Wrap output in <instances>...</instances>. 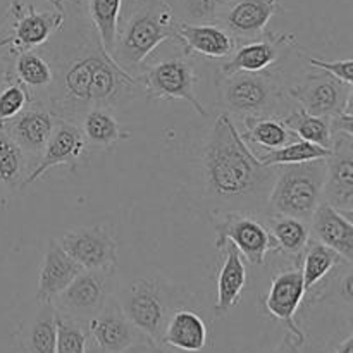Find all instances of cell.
<instances>
[{"mask_svg": "<svg viewBox=\"0 0 353 353\" xmlns=\"http://www.w3.org/2000/svg\"><path fill=\"white\" fill-rule=\"evenodd\" d=\"M303 345H305V334H293L292 331H288L272 353H300Z\"/></svg>", "mask_w": 353, "mask_h": 353, "instance_id": "obj_39", "label": "cell"}, {"mask_svg": "<svg viewBox=\"0 0 353 353\" xmlns=\"http://www.w3.org/2000/svg\"><path fill=\"white\" fill-rule=\"evenodd\" d=\"M16 341L21 353H55L54 303H38L37 312L21 323Z\"/></svg>", "mask_w": 353, "mask_h": 353, "instance_id": "obj_26", "label": "cell"}, {"mask_svg": "<svg viewBox=\"0 0 353 353\" xmlns=\"http://www.w3.org/2000/svg\"><path fill=\"white\" fill-rule=\"evenodd\" d=\"M299 262L293 261L288 268L276 272L268 295L262 299L265 312L286 324L288 331H292L293 334H303L302 327L296 323V314L305 300V286H303Z\"/></svg>", "mask_w": 353, "mask_h": 353, "instance_id": "obj_17", "label": "cell"}, {"mask_svg": "<svg viewBox=\"0 0 353 353\" xmlns=\"http://www.w3.org/2000/svg\"><path fill=\"white\" fill-rule=\"evenodd\" d=\"M309 65L312 69H319V71L327 72L333 78L340 79L345 85H353V61L352 59H343V61H333L327 62L323 59L317 57H309Z\"/></svg>", "mask_w": 353, "mask_h": 353, "instance_id": "obj_38", "label": "cell"}, {"mask_svg": "<svg viewBox=\"0 0 353 353\" xmlns=\"http://www.w3.org/2000/svg\"><path fill=\"white\" fill-rule=\"evenodd\" d=\"M333 353H353V334L348 333L347 336L336 345Z\"/></svg>", "mask_w": 353, "mask_h": 353, "instance_id": "obj_42", "label": "cell"}, {"mask_svg": "<svg viewBox=\"0 0 353 353\" xmlns=\"http://www.w3.org/2000/svg\"><path fill=\"white\" fill-rule=\"evenodd\" d=\"M331 155L330 148H323L319 145H314L310 141H303L296 138L292 143L285 145L276 150L264 152V154H257L255 157L259 162L264 165H272V168H279V165H292V164H302V162L310 161H326Z\"/></svg>", "mask_w": 353, "mask_h": 353, "instance_id": "obj_34", "label": "cell"}, {"mask_svg": "<svg viewBox=\"0 0 353 353\" xmlns=\"http://www.w3.org/2000/svg\"><path fill=\"white\" fill-rule=\"evenodd\" d=\"M241 121H243V131L240 133L243 140L261 150H276L296 140L295 134L283 123V117H245Z\"/></svg>", "mask_w": 353, "mask_h": 353, "instance_id": "obj_30", "label": "cell"}, {"mask_svg": "<svg viewBox=\"0 0 353 353\" xmlns=\"http://www.w3.org/2000/svg\"><path fill=\"white\" fill-rule=\"evenodd\" d=\"M57 119V114L48 107L47 102L33 100L23 112H19L0 128H3L19 145L33 169L43 154L45 145L50 138Z\"/></svg>", "mask_w": 353, "mask_h": 353, "instance_id": "obj_14", "label": "cell"}, {"mask_svg": "<svg viewBox=\"0 0 353 353\" xmlns=\"http://www.w3.org/2000/svg\"><path fill=\"white\" fill-rule=\"evenodd\" d=\"M221 252H224V262L217 276V300L214 305V312L217 317L226 316L233 307L238 305L245 285H247L243 257L236 250V247L226 243Z\"/></svg>", "mask_w": 353, "mask_h": 353, "instance_id": "obj_25", "label": "cell"}, {"mask_svg": "<svg viewBox=\"0 0 353 353\" xmlns=\"http://www.w3.org/2000/svg\"><path fill=\"white\" fill-rule=\"evenodd\" d=\"M116 290V269H83L52 303L59 314L86 323L112 299Z\"/></svg>", "mask_w": 353, "mask_h": 353, "instance_id": "obj_9", "label": "cell"}, {"mask_svg": "<svg viewBox=\"0 0 353 353\" xmlns=\"http://www.w3.org/2000/svg\"><path fill=\"white\" fill-rule=\"evenodd\" d=\"M278 168L264 165L240 133L233 116L216 119L202 155L205 193L216 210L268 212V196Z\"/></svg>", "mask_w": 353, "mask_h": 353, "instance_id": "obj_2", "label": "cell"}, {"mask_svg": "<svg viewBox=\"0 0 353 353\" xmlns=\"http://www.w3.org/2000/svg\"><path fill=\"white\" fill-rule=\"evenodd\" d=\"M279 0H236L223 10L219 24H223L231 37L240 41H250L268 31L271 17L278 12Z\"/></svg>", "mask_w": 353, "mask_h": 353, "instance_id": "obj_19", "label": "cell"}, {"mask_svg": "<svg viewBox=\"0 0 353 353\" xmlns=\"http://www.w3.org/2000/svg\"><path fill=\"white\" fill-rule=\"evenodd\" d=\"M226 2H228V3H230V2H236V0H226Z\"/></svg>", "mask_w": 353, "mask_h": 353, "instance_id": "obj_44", "label": "cell"}, {"mask_svg": "<svg viewBox=\"0 0 353 353\" xmlns=\"http://www.w3.org/2000/svg\"><path fill=\"white\" fill-rule=\"evenodd\" d=\"M221 105L234 117H285L290 112V97L278 79L268 71H238L223 76L219 83Z\"/></svg>", "mask_w": 353, "mask_h": 353, "instance_id": "obj_5", "label": "cell"}, {"mask_svg": "<svg viewBox=\"0 0 353 353\" xmlns=\"http://www.w3.org/2000/svg\"><path fill=\"white\" fill-rule=\"evenodd\" d=\"M79 128L86 143H92L99 148H112L121 141L131 138L130 131L124 130L119 121L114 117L112 110L105 107H93L86 110L79 119Z\"/></svg>", "mask_w": 353, "mask_h": 353, "instance_id": "obj_28", "label": "cell"}, {"mask_svg": "<svg viewBox=\"0 0 353 353\" xmlns=\"http://www.w3.org/2000/svg\"><path fill=\"white\" fill-rule=\"evenodd\" d=\"M12 76L37 99V93H47L50 88L54 81V69L48 59L34 48L14 55Z\"/></svg>", "mask_w": 353, "mask_h": 353, "instance_id": "obj_31", "label": "cell"}, {"mask_svg": "<svg viewBox=\"0 0 353 353\" xmlns=\"http://www.w3.org/2000/svg\"><path fill=\"white\" fill-rule=\"evenodd\" d=\"M124 353H172V352H169L168 348L159 347V345H141V347H134Z\"/></svg>", "mask_w": 353, "mask_h": 353, "instance_id": "obj_41", "label": "cell"}, {"mask_svg": "<svg viewBox=\"0 0 353 353\" xmlns=\"http://www.w3.org/2000/svg\"><path fill=\"white\" fill-rule=\"evenodd\" d=\"M2 190H3V186H2V185H0V193H2Z\"/></svg>", "mask_w": 353, "mask_h": 353, "instance_id": "obj_45", "label": "cell"}, {"mask_svg": "<svg viewBox=\"0 0 353 353\" xmlns=\"http://www.w3.org/2000/svg\"><path fill=\"white\" fill-rule=\"evenodd\" d=\"M176 41L185 54L207 59H228L238 47L230 31L219 23H176Z\"/></svg>", "mask_w": 353, "mask_h": 353, "instance_id": "obj_20", "label": "cell"}, {"mask_svg": "<svg viewBox=\"0 0 353 353\" xmlns=\"http://www.w3.org/2000/svg\"><path fill=\"white\" fill-rule=\"evenodd\" d=\"M283 123L299 140L310 141V143L330 148V150L333 147V133H331L330 119L326 117L310 116L302 107H299V109L290 110L283 117Z\"/></svg>", "mask_w": 353, "mask_h": 353, "instance_id": "obj_33", "label": "cell"}, {"mask_svg": "<svg viewBox=\"0 0 353 353\" xmlns=\"http://www.w3.org/2000/svg\"><path fill=\"white\" fill-rule=\"evenodd\" d=\"M33 100V93L12 76L0 88V126L23 112Z\"/></svg>", "mask_w": 353, "mask_h": 353, "instance_id": "obj_37", "label": "cell"}, {"mask_svg": "<svg viewBox=\"0 0 353 353\" xmlns=\"http://www.w3.org/2000/svg\"><path fill=\"white\" fill-rule=\"evenodd\" d=\"M31 165L19 145L0 128V185L6 190L24 188Z\"/></svg>", "mask_w": 353, "mask_h": 353, "instance_id": "obj_32", "label": "cell"}, {"mask_svg": "<svg viewBox=\"0 0 353 353\" xmlns=\"http://www.w3.org/2000/svg\"><path fill=\"white\" fill-rule=\"evenodd\" d=\"M12 62L14 54L9 50V47L3 43L2 37H0V88L12 78Z\"/></svg>", "mask_w": 353, "mask_h": 353, "instance_id": "obj_40", "label": "cell"}, {"mask_svg": "<svg viewBox=\"0 0 353 353\" xmlns=\"http://www.w3.org/2000/svg\"><path fill=\"white\" fill-rule=\"evenodd\" d=\"M9 14V33L0 37L14 55L45 45L64 28L65 21V12L61 6L52 10H38L31 3H19L17 0H12Z\"/></svg>", "mask_w": 353, "mask_h": 353, "instance_id": "obj_10", "label": "cell"}, {"mask_svg": "<svg viewBox=\"0 0 353 353\" xmlns=\"http://www.w3.org/2000/svg\"><path fill=\"white\" fill-rule=\"evenodd\" d=\"M323 200L352 217L353 214V137L333 134L331 155L326 159Z\"/></svg>", "mask_w": 353, "mask_h": 353, "instance_id": "obj_15", "label": "cell"}, {"mask_svg": "<svg viewBox=\"0 0 353 353\" xmlns=\"http://www.w3.org/2000/svg\"><path fill=\"white\" fill-rule=\"evenodd\" d=\"M114 299L124 316L159 347L162 331L171 314L193 303L192 295L183 286L159 276L134 279L121 288L117 286Z\"/></svg>", "mask_w": 353, "mask_h": 353, "instance_id": "obj_4", "label": "cell"}, {"mask_svg": "<svg viewBox=\"0 0 353 353\" xmlns=\"http://www.w3.org/2000/svg\"><path fill=\"white\" fill-rule=\"evenodd\" d=\"M124 0H83V12L99 37L103 50L112 57Z\"/></svg>", "mask_w": 353, "mask_h": 353, "instance_id": "obj_29", "label": "cell"}, {"mask_svg": "<svg viewBox=\"0 0 353 353\" xmlns=\"http://www.w3.org/2000/svg\"><path fill=\"white\" fill-rule=\"evenodd\" d=\"M55 353H90L88 327L85 321L55 310Z\"/></svg>", "mask_w": 353, "mask_h": 353, "instance_id": "obj_35", "label": "cell"}, {"mask_svg": "<svg viewBox=\"0 0 353 353\" xmlns=\"http://www.w3.org/2000/svg\"><path fill=\"white\" fill-rule=\"evenodd\" d=\"M178 23H219L226 0H165Z\"/></svg>", "mask_w": 353, "mask_h": 353, "instance_id": "obj_36", "label": "cell"}, {"mask_svg": "<svg viewBox=\"0 0 353 353\" xmlns=\"http://www.w3.org/2000/svg\"><path fill=\"white\" fill-rule=\"evenodd\" d=\"M296 41L290 33H269L265 31L262 37L255 40L243 41L238 45L226 62L221 64V74L228 76L238 71L262 72L276 65L281 59L283 52L293 47Z\"/></svg>", "mask_w": 353, "mask_h": 353, "instance_id": "obj_18", "label": "cell"}, {"mask_svg": "<svg viewBox=\"0 0 353 353\" xmlns=\"http://www.w3.org/2000/svg\"><path fill=\"white\" fill-rule=\"evenodd\" d=\"M212 217L217 252L223 250L226 243H231L252 265H262L269 252H276L265 221L259 219L261 216L257 212L216 210Z\"/></svg>", "mask_w": 353, "mask_h": 353, "instance_id": "obj_8", "label": "cell"}, {"mask_svg": "<svg viewBox=\"0 0 353 353\" xmlns=\"http://www.w3.org/2000/svg\"><path fill=\"white\" fill-rule=\"evenodd\" d=\"M326 161L279 165L268 196V212L309 221L323 200Z\"/></svg>", "mask_w": 353, "mask_h": 353, "instance_id": "obj_6", "label": "cell"}, {"mask_svg": "<svg viewBox=\"0 0 353 353\" xmlns=\"http://www.w3.org/2000/svg\"><path fill=\"white\" fill-rule=\"evenodd\" d=\"M140 83L141 92L150 100H183L195 109L196 114L207 117L209 110L199 100L195 86L199 72L192 61L185 57H171L150 64L143 71L134 74Z\"/></svg>", "mask_w": 353, "mask_h": 353, "instance_id": "obj_7", "label": "cell"}, {"mask_svg": "<svg viewBox=\"0 0 353 353\" xmlns=\"http://www.w3.org/2000/svg\"><path fill=\"white\" fill-rule=\"evenodd\" d=\"M265 226L276 245V254L300 261L310 241V223L285 214H265Z\"/></svg>", "mask_w": 353, "mask_h": 353, "instance_id": "obj_27", "label": "cell"}, {"mask_svg": "<svg viewBox=\"0 0 353 353\" xmlns=\"http://www.w3.org/2000/svg\"><path fill=\"white\" fill-rule=\"evenodd\" d=\"M47 2H52V3H57V6H61V3L65 2V0H47Z\"/></svg>", "mask_w": 353, "mask_h": 353, "instance_id": "obj_43", "label": "cell"}, {"mask_svg": "<svg viewBox=\"0 0 353 353\" xmlns=\"http://www.w3.org/2000/svg\"><path fill=\"white\" fill-rule=\"evenodd\" d=\"M176 23L165 0H124L112 59L133 74L159 45L174 40Z\"/></svg>", "mask_w": 353, "mask_h": 353, "instance_id": "obj_3", "label": "cell"}, {"mask_svg": "<svg viewBox=\"0 0 353 353\" xmlns=\"http://www.w3.org/2000/svg\"><path fill=\"white\" fill-rule=\"evenodd\" d=\"M348 264L350 262L345 261L340 254L331 250L330 247L323 245L321 241H309L299 262L303 286H305V299L309 300V303L316 302L317 295L326 286V283L330 281L333 272H336L338 269L345 268Z\"/></svg>", "mask_w": 353, "mask_h": 353, "instance_id": "obj_24", "label": "cell"}, {"mask_svg": "<svg viewBox=\"0 0 353 353\" xmlns=\"http://www.w3.org/2000/svg\"><path fill=\"white\" fill-rule=\"evenodd\" d=\"M352 92L350 85H345L327 72L319 71L303 76L302 81L286 90V95L295 100L310 116L331 119L334 114L340 112Z\"/></svg>", "mask_w": 353, "mask_h": 353, "instance_id": "obj_13", "label": "cell"}, {"mask_svg": "<svg viewBox=\"0 0 353 353\" xmlns=\"http://www.w3.org/2000/svg\"><path fill=\"white\" fill-rule=\"evenodd\" d=\"M209 330L205 321L192 307H181L171 314L162 331L161 347L183 353H199L205 348Z\"/></svg>", "mask_w": 353, "mask_h": 353, "instance_id": "obj_23", "label": "cell"}, {"mask_svg": "<svg viewBox=\"0 0 353 353\" xmlns=\"http://www.w3.org/2000/svg\"><path fill=\"white\" fill-rule=\"evenodd\" d=\"M310 234L314 240L330 247L347 262H353V223L352 217L340 212L321 200L316 212L310 217Z\"/></svg>", "mask_w": 353, "mask_h": 353, "instance_id": "obj_22", "label": "cell"}, {"mask_svg": "<svg viewBox=\"0 0 353 353\" xmlns=\"http://www.w3.org/2000/svg\"><path fill=\"white\" fill-rule=\"evenodd\" d=\"M90 338V353H124L141 345H154L121 310L116 299L86 321Z\"/></svg>", "mask_w": 353, "mask_h": 353, "instance_id": "obj_11", "label": "cell"}, {"mask_svg": "<svg viewBox=\"0 0 353 353\" xmlns=\"http://www.w3.org/2000/svg\"><path fill=\"white\" fill-rule=\"evenodd\" d=\"M83 271L81 265L68 255L55 238L48 240L41 259L37 285V303H52L55 296L64 292L69 283Z\"/></svg>", "mask_w": 353, "mask_h": 353, "instance_id": "obj_21", "label": "cell"}, {"mask_svg": "<svg viewBox=\"0 0 353 353\" xmlns=\"http://www.w3.org/2000/svg\"><path fill=\"white\" fill-rule=\"evenodd\" d=\"M57 241L83 269L117 268V240L107 224L74 228Z\"/></svg>", "mask_w": 353, "mask_h": 353, "instance_id": "obj_12", "label": "cell"}, {"mask_svg": "<svg viewBox=\"0 0 353 353\" xmlns=\"http://www.w3.org/2000/svg\"><path fill=\"white\" fill-rule=\"evenodd\" d=\"M83 38L79 45H64L61 54L48 59L54 81L45 99L57 117L76 124L86 110L93 107L112 110L141 90L137 78L103 50L93 28Z\"/></svg>", "mask_w": 353, "mask_h": 353, "instance_id": "obj_1", "label": "cell"}, {"mask_svg": "<svg viewBox=\"0 0 353 353\" xmlns=\"http://www.w3.org/2000/svg\"><path fill=\"white\" fill-rule=\"evenodd\" d=\"M85 150L86 140L83 137V131L79 128V124L59 117L54 130H52L50 138H48L47 145H45L43 154H41L37 165L28 174L24 186L38 181L45 172H48L54 168L69 165L71 172H74L76 165H78L79 159L83 157Z\"/></svg>", "mask_w": 353, "mask_h": 353, "instance_id": "obj_16", "label": "cell"}]
</instances>
